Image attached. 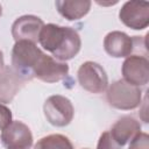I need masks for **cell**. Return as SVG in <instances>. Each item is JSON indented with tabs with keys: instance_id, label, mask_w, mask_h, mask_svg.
<instances>
[{
	"instance_id": "1",
	"label": "cell",
	"mask_w": 149,
	"mask_h": 149,
	"mask_svg": "<svg viewBox=\"0 0 149 149\" xmlns=\"http://www.w3.org/2000/svg\"><path fill=\"white\" fill-rule=\"evenodd\" d=\"M38 42L59 62L72 59L80 50L81 40L77 30L71 27H62L55 23L44 24L41 29Z\"/></svg>"
},
{
	"instance_id": "2",
	"label": "cell",
	"mask_w": 149,
	"mask_h": 149,
	"mask_svg": "<svg viewBox=\"0 0 149 149\" xmlns=\"http://www.w3.org/2000/svg\"><path fill=\"white\" fill-rule=\"evenodd\" d=\"M43 54L36 43L28 41L15 42L12 49V68L24 81H29L35 78L34 70Z\"/></svg>"
},
{
	"instance_id": "3",
	"label": "cell",
	"mask_w": 149,
	"mask_h": 149,
	"mask_svg": "<svg viewBox=\"0 0 149 149\" xmlns=\"http://www.w3.org/2000/svg\"><path fill=\"white\" fill-rule=\"evenodd\" d=\"M106 99L109 106L116 109L130 111L141 105L142 91L139 86L119 79L113 81L107 88Z\"/></svg>"
},
{
	"instance_id": "4",
	"label": "cell",
	"mask_w": 149,
	"mask_h": 149,
	"mask_svg": "<svg viewBox=\"0 0 149 149\" xmlns=\"http://www.w3.org/2000/svg\"><path fill=\"white\" fill-rule=\"evenodd\" d=\"M79 85L91 93H102L108 87V77L104 68L92 61H87L80 65L77 72Z\"/></svg>"
},
{
	"instance_id": "5",
	"label": "cell",
	"mask_w": 149,
	"mask_h": 149,
	"mask_svg": "<svg viewBox=\"0 0 149 149\" xmlns=\"http://www.w3.org/2000/svg\"><path fill=\"white\" fill-rule=\"evenodd\" d=\"M43 111L47 121L55 127L68 126L74 115V108L70 99L59 94L49 97L44 102Z\"/></svg>"
},
{
	"instance_id": "6",
	"label": "cell",
	"mask_w": 149,
	"mask_h": 149,
	"mask_svg": "<svg viewBox=\"0 0 149 149\" xmlns=\"http://www.w3.org/2000/svg\"><path fill=\"white\" fill-rule=\"evenodd\" d=\"M123 80L135 85L144 86L149 81V61L144 55H130L122 63Z\"/></svg>"
},
{
	"instance_id": "7",
	"label": "cell",
	"mask_w": 149,
	"mask_h": 149,
	"mask_svg": "<svg viewBox=\"0 0 149 149\" xmlns=\"http://www.w3.org/2000/svg\"><path fill=\"white\" fill-rule=\"evenodd\" d=\"M119 19L125 26L134 30H142L149 24V3L127 1L119 12Z\"/></svg>"
},
{
	"instance_id": "8",
	"label": "cell",
	"mask_w": 149,
	"mask_h": 149,
	"mask_svg": "<svg viewBox=\"0 0 149 149\" xmlns=\"http://www.w3.org/2000/svg\"><path fill=\"white\" fill-rule=\"evenodd\" d=\"M69 74V65L43 54L34 70V77L44 83H57Z\"/></svg>"
},
{
	"instance_id": "9",
	"label": "cell",
	"mask_w": 149,
	"mask_h": 149,
	"mask_svg": "<svg viewBox=\"0 0 149 149\" xmlns=\"http://www.w3.org/2000/svg\"><path fill=\"white\" fill-rule=\"evenodd\" d=\"M1 142L8 148L29 149L33 146V134L30 128L21 121H12L1 133Z\"/></svg>"
},
{
	"instance_id": "10",
	"label": "cell",
	"mask_w": 149,
	"mask_h": 149,
	"mask_svg": "<svg viewBox=\"0 0 149 149\" xmlns=\"http://www.w3.org/2000/svg\"><path fill=\"white\" fill-rule=\"evenodd\" d=\"M44 23L42 19L35 15H23L17 17L12 24V36L15 42L28 41L31 43L38 42V36Z\"/></svg>"
},
{
	"instance_id": "11",
	"label": "cell",
	"mask_w": 149,
	"mask_h": 149,
	"mask_svg": "<svg viewBox=\"0 0 149 149\" xmlns=\"http://www.w3.org/2000/svg\"><path fill=\"white\" fill-rule=\"evenodd\" d=\"M104 49L111 57H128L134 54V37L123 31H111L104 38Z\"/></svg>"
},
{
	"instance_id": "12",
	"label": "cell",
	"mask_w": 149,
	"mask_h": 149,
	"mask_svg": "<svg viewBox=\"0 0 149 149\" xmlns=\"http://www.w3.org/2000/svg\"><path fill=\"white\" fill-rule=\"evenodd\" d=\"M24 83L12 66H5L0 71V104L12 102Z\"/></svg>"
},
{
	"instance_id": "13",
	"label": "cell",
	"mask_w": 149,
	"mask_h": 149,
	"mask_svg": "<svg viewBox=\"0 0 149 149\" xmlns=\"http://www.w3.org/2000/svg\"><path fill=\"white\" fill-rule=\"evenodd\" d=\"M141 132V123L130 115H125L120 118L111 128L109 134L114 141L120 146H125L130 140Z\"/></svg>"
},
{
	"instance_id": "14",
	"label": "cell",
	"mask_w": 149,
	"mask_h": 149,
	"mask_svg": "<svg viewBox=\"0 0 149 149\" xmlns=\"http://www.w3.org/2000/svg\"><path fill=\"white\" fill-rule=\"evenodd\" d=\"M58 13L69 21L84 17L91 8L90 0H57L55 2Z\"/></svg>"
},
{
	"instance_id": "15",
	"label": "cell",
	"mask_w": 149,
	"mask_h": 149,
	"mask_svg": "<svg viewBox=\"0 0 149 149\" xmlns=\"http://www.w3.org/2000/svg\"><path fill=\"white\" fill-rule=\"evenodd\" d=\"M34 149H74L69 137L62 134H50L37 141Z\"/></svg>"
},
{
	"instance_id": "16",
	"label": "cell",
	"mask_w": 149,
	"mask_h": 149,
	"mask_svg": "<svg viewBox=\"0 0 149 149\" xmlns=\"http://www.w3.org/2000/svg\"><path fill=\"white\" fill-rule=\"evenodd\" d=\"M128 149H149V136L147 133L140 132L130 140Z\"/></svg>"
},
{
	"instance_id": "17",
	"label": "cell",
	"mask_w": 149,
	"mask_h": 149,
	"mask_svg": "<svg viewBox=\"0 0 149 149\" xmlns=\"http://www.w3.org/2000/svg\"><path fill=\"white\" fill-rule=\"evenodd\" d=\"M97 149H121V147L114 141L109 132H105L99 137Z\"/></svg>"
},
{
	"instance_id": "18",
	"label": "cell",
	"mask_w": 149,
	"mask_h": 149,
	"mask_svg": "<svg viewBox=\"0 0 149 149\" xmlns=\"http://www.w3.org/2000/svg\"><path fill=\"white\" fill-rule=\"evenodd\" d=\"M12 122V111L0 104V129H5Z\"/></svg>"
},
{
	"instance_id": "19",
	"label": "cell",
	"mask_w": 149,
	"mask_h": 149,
	"mask_svg": "<svg viewBox=\"0 0 149 149\" xmlns=\"http://www.w3.org/2000/svg\"><path fill=\"white\" fill-rule=\"evenodd\" d=\"M3 68H5V62H3V54H2V51L0 50V71H1Z\"/></svg>"
},
{
	"instance_id": "20",
	"label": "cell",
	"mask_w": 149,
	"mask_h": 149,
	"mask_svg": "<svg viewBox=\"0 0 149 149\" xmlns=\"http://www.w3.org/2000/svg\"><path fill=\"white\" fill-rule=\"evenodd\" d=\"M1 15H2V7H1V5H0V17H1Z\"/></svg>"
},
{
	"instance_id": "21",
	"label": "cell",
	"mask_w": 149,
	"mask_h": 149,
	"mask_svg": "<svg viewBox=\"0 0 149 149\" xmlns=\"http://www.w3.org/2000/svg\"><path fill=\"white\" fill-rule=\"evenodd\" d=\"M8 149H24V148H8Z\"/></svg>"
},
{
	"instance_id": "22",
	"label": "cell",
	"mask_w": 149,
	"mask_h": 149,
	"mask_svg": "<svg viewBox=\"0 0 149 149\" xmlns=\"http://www.w3.org/2000/svg\"><path fill=\"white\" fill-rule=\"evenodd\" d=\"M85 149H88V148H85Z\"/></svg>"
}]
</instances>
